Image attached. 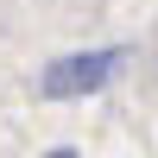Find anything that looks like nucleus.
Instances as JSON below:
<instances>
[{"mask_svg":"<svg viewBox=\"0 0 158 158\" xmlns=\"http://www.w3.org/2000/svg\"><path fill=\"white\" fill-rule=\"evenodd\" d=\"M127 44H95V51H70V57H51L38 70V95L44 101H89L120 76Z\"/></svg>","mask_w":158,"mask_h":158,"instance_id":"obj_1","label":"nucleus"},{"mask_svg":"<svg viewBox=\"0 0 158 158\" xmlns=\"http://www.w3.org/2000/svg\"><path fill=\"white\" fill-rule=\"evenodd\" d=\"M44 158H76V146H51V152H44Z\"/></svg>","mask_w":158,"mask_h":158,"instance_id":"obj_2","label":"nucleus"}]
</instances>
